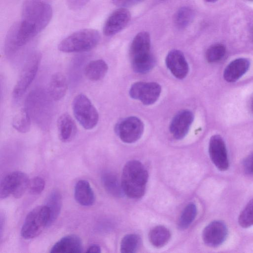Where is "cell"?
Returning a JSON list of instances; mask_svg holds the SVG:
<instances>
[{"label":"cell","mask_w":253,"mask_h":253,"mask_svg":"<svg viewBox=\"0 0 253 253\" xmlns=\"http://www.w3.org/2000/svg\"><path fill=\"white\" fill-rule=\"evenodd\" d=\"M21 20L14 23L4 42L7 56L17 53L49 23L52 16L51 0H24Z\"/></svg>","instance_id":"obj_1"},{"label":"cell","mask_w":253,"mask_h":253,"mask_svg":"<svg viewBox=\"0 0 253 253\" xmlns=\"http://www.w3.org/2000/svg\"><path fill=\"white\" fill-rule=\"evenodd\" d=\"M148 179V171L140 162H127L123 168L121 178L124 193L131 199L142 197L146 190Z\"/></svg>","instance_id":"obj_2"},{"label":"cell","mask_w":253,"mask_h":253,"mask_svg":"<svg viewBox=\"0 0 253 253\" xmlns=\"http://www.w3.org/2000/svg\"><path fill=\"white\" fill-rule=\"evenodd\" d=\"M151 40L147 32L138 33L131 42L129 53L133 70L136 73L144 74L155 66L156 60L150 52Z\"/></svg>","instance_id":"obj_3"},{"label":"cell","mask_w":253,"mask_h":253,"mask_svg":"<svg viewBox=\"0 0 253 253\" xmlns=\"http://www.w3.org/2000/svg\"><path fill=\"white\" fill-rule=\"evenodd\" d=\"M100 39L99 33L93 29H84L73 33L59 44L58 49L63 52L87 51L94 48Z\"/></svg>","instance_id":"obj_4"},{"label":"cell","mask_w":253,"mask_h":253,"mask_svg":"<svg viewBox=\"0 0 253 253\" xmlns=\"http://www.w3.org/2000/svg\"><path fill=\"white\" fill-rule=\"evenodd\" d=\"M49 219L48 210L45 206H39L27 215L21 230V235L25 239L37 237L48 226Z\"/></svg>","instance_id":"obj_5"},{"label":"cell","mask_w":253,"mask_h":253,"mask_svg":"<svg viewBox=\"0 0 253 253\" xmlns=\"http://www.w3.org/2000/svg\"><path fill=\"white\" fill-rule=\"evenodd\" d=\"M72 108L75 117L84 128L91 129L97 125L99 120L98 111L86 95H77L73 101Z\"/></svg>","instance_id":"obj_6"},{"label":"cell","mask_w":253,"mask_h":253,"mask_svg":"<svg viewBox=\"0 0 253 253\" xmlns=\"http://www.w3.org/2000/svg\"><path fill=\"white\" fill-rule=\"evenodd\" d=\"M41 55L38 52L32 53L26 60L12 91L15 99L21 97L34 80L41 61Z\"/></svg>","instance_id":"obj_7"},{"label":"cell","mask_w":253,"mask_h":253,"mask_svg":"<svg viewBox=\"0 0 253 253\" xmlns=\"http://www.w3.org/2000/svg\"><path fill=\"white\" fill-rule=\"evenodd\" d=\"M29 181L27 175L22 171L8 173L0 182V198L4 199L10 195L15 198H21L28 189Z\"/></svg>","instance_id":"obj_8"},{"label":"cell","mask_w":253,"mask_h":253,"mask_svg":"<svg viewBox=\"0 0 253 253\" xmlns=\"http://www.w3.org/2000/svg\"><path fill=\"white\" fill-rule=\"evenodd\" d=\"M115 131L122 141L132 143L141 137L144 131V124L138 118L130 116L118 122L115 126Z\"/></svg>","instance_id":"obj_9"},{"label":"cell","mask_w":253,"mask_h":253,"mask_svg":"<svg viewBox=\"0 0 253 253\" xmlns=\"http://www.w3.org/2000/svg\"><path fill=\"white\" fill-rule=\"evenodd\" d=\"M161 89L157 83L138 82L132 84L129 94L132 98L140 100L144 105H150L158 99Z\"/></svg>","instance_id":"obj_10"},{"label":"cell","mask_w":253,"mask_h":253,"mask_svg":"<svg viewBox=\"0 0 253 253\" xmlns=\"http://www.w3.org/2000/svg\"><path fill=\"white\" fill-rule=\"evenodd\" d=\"M209 153L215 166L221 171L227 170L229 166L226 145L219 135L212 136L209 141Z\"/></svg>","instance_id":"obj_11"},{"label":"cell","mask_w":253,"mask_h":253,"mask_svg":"<svg viewBox=\"0 0 253 253\" xmlns=\"http://www.w3.org/2000/svg\"><path fill=\"white\" fill-rule=\"evenodd\" d=\"M228 229L225 223L221 220H214L204 229L202 238L205 244L211 247H217L226 240Z\"/></svg>","instance_id":"obj_12"},{"label":"cell","mask_w":253,"mask_h":253,"mask_svg":"<svg viewBox=\"0 0 253 253\" xmlns=\"http://www.w3.org/2000/svg\"><path fill=\"white\" fill-rule=\"evenodd\" d=\"M131 19L129 11L120 7L114 11L108 17L103 26V33L106 36H113L121 31Z\"/></svg>","instance_id":"obj_13"},{"label":"cell","mask_w":253,"mask_h":253,"mask_svg":"<svg viewBox=\"0 0 253 253\" xmlns=\"http://www.w3.org/2000/svg\"><path fill=\"white\" fill-rule=\"evenodd\" d=\"M194 118L193 113L188 110H181L173 117L169 125V131L175 139H182L187 135Z\"/></svg>","instance_id":"obj_14"},{"label":"cell","mask_w":253,"mask_h":253,"mask_svg":"<svg viewBox=\"0 0 253 253\" xmlns=\"http://www.w3.org/2000/svg\"><path fill=\"white\" fill-rule=\"evenodd\" d=\"M166 64L171 73L177 79H183L188 73V64L184 55L179 50L170 51L167 55Z\"/></svg>","instance_id":"obj_15"},{"label":"cell","mask_w":253,"mask_h":253,"mask_svg":"<svg viewBox=\"0 0 253 253\" xmlns=\"http://www.w3.org/2000/svg\"><path fill=\"white\" fill-rule=\"evenodd\" d=\"M83 252V243L76 235L71 234L63 237L51 248L52 253H80Z\"/></svg>","instance_id":"obj_16"},{"label":"cell","mask_w":253,"mask_h":253,"mask_svg":"<svg viewBox=\"0 0 253 253\" xmlns=\"http://www.w3.org/2000/svg\"><path fill=\"white\" fill-rule=\"evenodd\" d=\"M250 61L245 58H239L231 61L225 68L223 77L229 83L236 82L249 70Z\"/></svg>","instance_id":"obj_17"},{"label":"cell","mask_w":253,"mask_h":253,"mask_svg":"<svg viewBox=\"0 0 253 253\" xmlns=\"http://www.w3.org/2000/svg\"><path fill=\"white\" fill-rule=\"evenodd\" d=\"M59 137L63 142L71 140L76 135L77 127L72 117L68 113L62 114L57 122Z\"/></svg>","instance_id":"obj_18"},{"label":"cell","mask_w":253,"mask_h":253,"mask_svg":"<svg viewBox=\"0 0 253 253\" xmlns=\"http://www.w3.org/2000/svg\"><path fill=\"white\" fill-rule=\"evenodd\" d=\"M74 197L76 201L83 206H90L95 201V196L89 183L85 180L78 181L75 187Z\"/></svg>","instance_id":"obj_19"},{"label":"cell","mask_w":253,"mask_h":253,"mask_svg":"<svg viewBox=\"0 0 253 253\" xmlns=\"http://www.w3.org/2000/svg\"><path fill=\"white\" fill-rule=\"evenodd\" d=\"M68 88L66 77L61 73H54L51 77L48 87L49 95L54 100L62 98L66 93Z\"/></svg>","instance_id":"obj_20"},{"label":"cell","mask_w":253,"mask_h":253,"mask_svg":"<svg viewBox=\"0 0 253 253\" xmlns=\"http://www.w3.org/2000/svg\"><path fill=\"white\" fill-rule=\"evenodd\" d=\"M108 70V66L105 61L97 59L89 62L85 67L84 73L87 79L95 82L103 78Z\"/></svg>","instance_id":"obj_21"},{"label":"cell","mask_w":253,"mask_h":253,"mask_svg":"<svg viewBox=\"0 0 253 253\" xmlns=\"http://www.w3.org/2000/svg\"><path fill=\"white\" fill-rule=\"evenodd\" d=\"M62 196L57 190H52L45 201V206L48 210L49 219L48 226L52 224L58 217L62 207Z\"/></svg>","instance_id":"obj_22"},{"label":"cell","mask_w":253,"mask_h":253,"mask_svg":"<svg viewBox=\"0 0 253 253\" xmlns=\"http://www.w3.org/2000/svg\"><path fill=\"white\" fill-rule=\"evenodd\" d=\"M170 237L169 230L162 225L155 226L149 234L150 242L154 247L157 248L165 246L169 241Z\"/></svg>","instance_id":"obj_23"},{"label":"cell","mask_w":253,"mask_h":253,"mask_svg":"<svg viewBox=\"0 0 253 253\" xmlns=\"http://www.w3.org/2000/svg\"><path fill=\"white\" fill-rule=\"evenodd\" d=\"M102 181L106 191L115 197H121L124 193L121 183L112 172L105 171L102 174Z\"/></svg>","instance_id":"obj_24"},{"label":"cell","mask_w":253,"mask_h":253,"mask_svg":"<svg viewBox=\"0 0 253 253\" xmlns=\"http://www.w3.org/2000/svg\"><path fill=\"white\" fill-rule=\"evenodd\" d=\"M30 113L27 109L21 108L15 115L12 122L13 127L21 133L28 132L31 127Z\"/></svg>","instance_id":"obj_25"},{"label":"cell","mask_w":253,"mask_h":253,"mask_svg":"<svg viewBox=\"0 0 253 253\" xmlns=\"http://www.w3.org/2000/svg\"><path fill=\"white\" fill-rule=\"evenodd\" d=\"M194 17V12L190 7L184 6L180 8L174 16V24L177 28L183 29L188 26Z\"/></svg>","instance_id":"obj_26"},{"label":"cell","mask_w":253,"mask_h":253,"mask_svg":"<svg viewBox=\"0 0 253 253\" xmlns=\"http://www.w3.org/2000/svg\"><path fill=\"white\" fill-rule=\"evenodd\" d=\"M140 238L134 234H127L122 239L120 251L122 253H134L136 252L140 244Z\"/></svg>","instance_id":"obj_27"},{"label":"cell","mask_w":253,"mask_h":253,"mask_svg":"<svg viewBox=\"0 0 253 253\" xmlns=\"http://www.w3.org/2000/svg\"><path fill=\"white\" fill-rule=\"evenodd\" d=\"M197 213V207L194 203L187 205L180 216L178 222L179 227L182 229L188 228L194 220Z\"/></svg>","instance_id":"obj_28"},{"label":"cell","mask_w":253,"mask_h":253,"mask_svg":"<svg viewBox=\"0 0 253 253\" xmlns=\"http://www.w3.org/2000/svg\"><path fill=\"white\" fill-rule=\"evenodd\" d=\"M225 53V46L222 44L216 43L208 48L206 53V58L209 63H215L220 60Z\"/></svg>","instance_id":"obj_29"},{"label":"cell","mask_w":253,"mask_h":253,"mask_svg":"<svg viewBox=\"0 0 253 253\" xmlns=\"http://www.w3.org/2000/svg\"><path fill=\"white\" fill-rule=\"evenodd\" d=\"M239 225L243 228L253 226V199L247 204L238 218Z\"/></svg>","instance_id":"obj_30"},{"label":"cell","mask_w":253,"mask_h":253,"mask_svg":"<svg viewBox=\"0 0 253 253\" xmlns=\"http://www.w3.org/2000/svg\"><path fill=\"white\" fill-rule=\"evenodd\" d=\"M45 187L44 180L39 176H36L30 180L28 189L30 192L34 195L41 194Z\"/></svg>","instance_id":"obj_31"},{"label":"cell","mask_w":253,"mask_h":253,"mask_svg":"<svg viewBox=\"0 0 253 253\" xmlns=\"http://www.w3.org/2000/svg\"><path fill=\"white\" fill-rule=\"evenodd\" d=\"M90 0H66L69 8L72 10H78L84 7Z\"/></svg>","instance_id":"obj_32"},{"label":"cell","mask_w":253,"mask_h":253,"mask_svg":"<svg viewBox=\"0 0 253 253\" xmlns=\"http://www.w3.org/2000/svg\"><path fill=\"white\" fill-rule=\"evenodd\" d=\"M243 169L248 174H253V153L248 156L243 162Z\"/></svg>","instance_id":"obj_33"},{"label":"cell","mask_w":253,"mask_h":253,"mask_svg":"<svg viewBox=\"0 0 253 253\" xmlns=\"http://www.w3.org/2000/svg\"><path fill=\"white\" fill-rule=\"evenodd\" d=\"M144 0H112V3L120 7H127L137 4Z\"/></svg>","instance_id":"obj_34"},{"label":"cell","mask_w":253,"mask_h":253,"mask_svg":"<svg viewBox=\"0 0 253 253\" xmlns=\"http://www.w3.org/2000/svg\"><path fill=\"white\" fill-rule=\"evenodd\" d=\"M86 252L88 253H101V248L98 245H92L88 248Z\"/></svg>","instance_id":"obj_35"},{"label":"cell","mask_w":253,"mask_h":253,"mask_svg":"<svg viewBox=\"0 0 253 253\" xmlns=\"http://www.w3.org/2000/svg\"><path fill=\"white\" fill-rule=\"evenodd\" d=\"M251 110H252V112H253V98L251 101Z\"/></svg>","instance_id":"obj_36"},{"label":"cell","mask_w":253,"mask_h":253,"mask_svg":"<svg viewBox=\"0 0 253 253\" xmlns=\"http://www.w3.org/2000/svg\"><path fill=\"white\" fill-rule=\"evenodd\" d=\"M206 0L209 2H214L216 1H217V0Z\"/></svg>","instance_id":"obj_37"},{"label":"cell","mask_w":253,"mask_h":253,"mask_svg":"<svg viewBox=\"0 0 253 253\" xmlns=\"http://www.w3.org/2000/svg\"><path fill=\"white\" fill-rule=\"evenodd\" d=\"M252 39L253 40V31H252Z\"/></svg>","instance_id":"obj_38"},{"label":"cell","mask_w":253,"mask_h":253,"mask_svg":"<svg viewBox=\"0 0 253 253\" xmlns=\"http://www.w3.org/2000/svg\"><path fill=\"white\" fill-rule=\"evenodd\" d=\"M252 0V1H253V0Z\"/></svg>","instance_id":"obj_39"}]
</instances>
